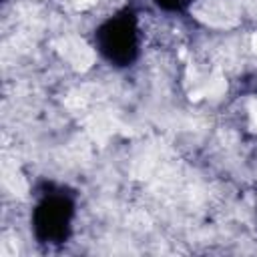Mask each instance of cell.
I'll list each match as a JSON object with an SVG mask.
<instances>
[{
	"mask_svg": "<svg viewBox=\"0 0 257 257\" xmlns=\"http://www.w3.org/2000/svg\"><path fill=\"white\" fill-rule=\"evenodd\" d=\"M161 8H165V10H181V8H185L191 0H155Z\"/></svg>",
	"mask_w": 257,
	"mask_h": 257,
	"instance_id": "3",
	"label": "cell"
},
{
	"mask_svg": "<svg viewBox=\"0 0 257 257\" xmlns=\"http://www.w3.org/2000/svg\"><path fill=\"white\" fill-rule=\"evenodd\" d=\"M98 52L114 66H128L139 52V28L133 14H116L96 30Z\"/></svg>",
	"mask_w": 257,
	"mask_h": 257,
	"instance_id": "1",
	"label": "cell"
},
{
	"mask_svg": "<svg viewBox=\"0 0 257 257\" xmlns=\"http://www.w3.org/2000/svg\"><path fill=\"white\" fill-rule=\"evenodd\" d=\"M72 203L64 195H46L34 211V229L42 241H62L70 229Z\"/></svg>",
	"mask_w": 257,
	"mask_h": 257,
	"instance_id": "2",
	"label": "cell"
}]
</instances>
